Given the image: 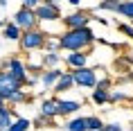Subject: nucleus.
I'll return each mask as SVG.
<instances>
[{"label": "nucleus", "mask_w": 133, "mask_h": 131, "mask_svg": "<svg viewBox=\"0 0 133 131\" xmlns=\"http://www.w3.org/2000/svg\"><path fill=\"white\" fill-rule=\"evenodd\" d=\"M95 41V34H92L88 27L81 29H68L59 36V48L61 50H70V52H84L90 43Z\"/></svg>", "instance_id": "1"}, {"label": "nucleus", "mask_w": 133, "mask_h": 131, "mask_svg": "<svg viewBox=\"0 0 133 131\" xmlns=\"http://www.w3.org/2000/svg\"><path fill=\"white\" fill-rule=\"evenodd\" d=\"M45 39H48V34L41 32V29L23 32V34H21V48L25 50V52H29V50H38V48L45 45Z\"/></svg>", "instance_id": "2"}, {"label": "nucleus", "mask_w": 133, "mask_h": 131, "mask_svg": "<svg viewBox=\"0 0 133 131\" xmlns=\"http://www.w3.org/2000/svg\"><path fill=\"white\" fill-rule=\"evenodd\" d=\"M34 16L36 21H59L61 18V9H59V5L56 2H52V0H45L43 5H38V7L34 9Z\"/></svg>", "instance_id": "3"}, {"label": "nucleus", "mask_w": 133, "mask_h": 131, "mask_svg": "<svg viewBox=\"0 0 133 131\" xmlns=\"http://www.w3.org/2000/svg\"><path fill=\"white\" fill-rule=\"evenodd\" d=\"M16 25V27L21 29V32H32V29H36V16H34V11H29V9H18L14 14V21H11Z\"/></svg>", "instance_id": "4"}, {"label": "nucleus", "mask_w": 133, "mask_h": 131, "mask_svg": "<svg viewBox=\"0 0 133 131\" xmlns=\"http://www.w3.org/2000/svg\"><path fill=\"white\" fill-rule=\"evenodd\" d=\"M72 82L77 86H84V88H95L97 84V75L92 68H79V70H72Z\"/></svg>", "instance_id": "5"}, {"label": "nucleus", "mask_w": 133, "mask_h": 131, "mask_svg": "<svg viewBox=\"0 0 133 131\" xmlns=\"http://www.w3.org/2000/svg\"><path fill=\"white\" fill-rule=\"evenodd\" d=\"M21 88H23V84H21V82H16L14 77L7 72V70H0V95L5 97V102H7V97H9V95L18 93Z\"/></svg>", "instance_id": "6"}, {"label": "nucleus", "mask_w": 133, "mask_h": 131, "mask_svg": "<svg viewBox=\"0 0 133 131\" xmlns=\"http://www.w3.org/2000/svg\"><path fill=\"white\" fill-rule=\"evenodd\" d=\"M7 72L14 77L16 82H21L23 86L27 84V68L23 66L21 59H9V61H7Z\"/></svg>", "instance_id": "7"}, {"label": "nucleus", "mask_w": 133, "mask_h": 131, "mask_svg": "<svg viewBox=\"0 0 133 131\" xmlns=\"http://www.w3.org/2000/svg\"><path fill=\"white\" fill-rule=\"evenodd\" d=\"M63 23H65V27H68V29H81V27H88L90 16L86 14V11H75V14L65 16Z\"/></svg>", "instance_id": "8"}, {"label": "nucleus", "mask_w": 133, "mask_h": 131, "mask_svg": "<svg viewBox=\"0 0 133 131\" xmlns=\"http://www.w3.org/2000/svg\"><path fill=\"white\" fill-rule=\"evenodd\" d=\"M56 115H59V99H56V97L45 99V102L41 104V117L52 120V117H56Z\"/></svg>", "instance_id": "9"}, {"label": "nucleus", "mask_w": 133, "mask_h": 131, "mask_svg": "<svg viewBox=\"0 0 133 131\" xmlns=\"http://www.w3.org/2000/svg\"><path fill=\"white\" fill-rule=\"evenodd\" d=\"M86 61H88V54H84V52H70V54L65 57V63H68L72 70L86 68Z\"/></svg>", "instance_id": "10"}, {"label": "nucleus", "mask_w": 133, "mask_h": 131, "mask_svg": "<svg viewBox=\"0 0 133 131\" xmlns=\"http://www.w3.org/2000/svg\"><path fill=\"white\" fill-rule=\"evenodd\" d=\"M81 109L79 102H72V99H59V115H72Z\"/></svg>", "instance_id": "11"}, {"label": "nucleus", "mask_w": 133, "mask_h": 131, "mask_svg": "<svg viewBox=\"0 0 133 131\" xmlns=\"http://www.w3.org/2000/svg\"><path fill=\"white\" fill-rule=\"evenodd\" d=\"M72 86H75L72 75H70V72H61V77H59L56 84H54V90H56V93H63V90H70Z\"/></svg>", "instance_id": "12"}, {"label": "nucleus", "mask_w": 133, "mask_h": 131, "mask_svg": "<svg viewBox=\"0 0 133 131\" xmlns=\"http://www.w3.org/2000/svg\"><path fill=\"white\" fill-rule=\"evenodd\" d=\"M21 29L16 27L14 23H5V29H2V36L7 39V41H21Z\"/></svg>", "instance_id": "13"}, {"label": "nucleus", "mask_w": 133, "mask_h": 131, "mask_svg": "<svg viewBox=\"0 0 133 131\" xmlns=\"http://www.w3.org/2000/svg\"><path fill=\"white\" fill-rule=\"evenodd\" d=\"M59 77H61V70H59V68H50L48 72H43V75H41V82L45 84V86H54Z\"/></svg>", "instance_id": "14"}, {"label": "nucleus", "mask_w": 133, "mask_h": 131, "mask_svg": "<svg viewBox=\"0 0 133 131\" xmlns=\"http://www.w3.org/2000/svg\"><path fill=\"white\" fill-rule=\"evenodd\" d=\"M11 127V111L7 106H0V131H7Z\"/></svg>", "instance_id": "15"}, {"label": "nucleus", "mask_w": 133, "mask_h": 131, "mask_svg": "<svg viewBox=\"0 0 133 131\" xmlns=\"http://www.w3.org/2000/svg\"><path fill=\"white\" fill-rule=\"evenodd\" d=\"M84 120H86V131H99L104 127V122H102L99 117H95V115H88V117H84Z\"/></svg>", "instance_id": "16"}, {"label": "nucleus", "mask_w": 133, "mask_h": 131, "mask_svg": "<svg viewBox=\"0 0 133 131\" xmlns=\"http://www.w3.org/2000/svg\"><path fill=\"white\" fill-rule=\"evenodd\" d=\"M117 14L126 16V18H131L133 21V0H129V2H119L117 5Z\"/></svg>", "instance_id": "17"}, {"label": "nucleus", "mask_w": 133, "mask_h": 131, "mask_svg": "<svg viewBox=\"0 0 133 131\" xmlns=\"http://www.w3.org/2000/svg\"><path fill=\"white\" fill-rule=\"evenodd\" d=\"M27 129H29V120L27 117H18V120L11 122V127L7 131H27Z\"/></svg>", "instance_id": "18"}, {"label": "nucleus", "mask_w": 133, "mask_h": 131, "mask_svg": "<svg viewBox=\"0 0 133 131\" xmlns=\"http://www.w3.org/2000/svg\"><path fill=\"white\" fill-rule=\"evenodd\" d=\"M65 127H68V131H86V120L84 117H75V120H70Z\"/></svg>", "instance_id": "19"}, {"label": "nucleus", "mask_w": 133, "mask_h": 131, "mask_svg": "<svg viewBox=\"0 0 133 131\" xmlns=\"http://www.w3.org/2000/svg\"><path fill=\"white\" fill-rule=\"evenodd\" d=\"M92 102H95V104L108 102V93H106V90H92Z\"/></svg>", "instance_id": "20"}, {"label": "nucleus", "mask_w": 133, "mask_h": 131, "mask_svg": "<svg viewBox=\"0 0 133 131\" xmlns=\"http://www.w3.org/2000/svg\"><path fill=\"white\" fill-rule=\"evenodd\" d=\"M43 61H45V66H56V63L61 61V57L56 54V52H48V54L43 57Z\"/></svg>", "instance_id": "21"}, {"label": "nucleus", "mask_w": 133, "mask_h": 131, "mask_svg": "<svg viewBox=\"0 0 133 131\" xmlns=\"http://www.w3.org/2000/svg\"><path fill=\"white\" fill-rule=\"evenodd\" d=\"M25 99H27V97H25V93H23V90H18V93H14V95H9L7 97V102H25Z\"/></svg>", "instance_id": "22"}, {"label": "nucleus", "mask_w": 133, "mask_h": 131, "mask_svg": "<svg viewBox=\"0 0 133 131\" xmlns=\"http://www.w3.org/2000/svg\"><path fill=\"white\" fill-rule=\"evenodd\" d=\"M108 86H111V79H102V82L95 84V90H106L108 93Z\"/></svg>", "instance_id": "23"}, {"label": "nucleus", "mask_w": 133, "mask_h": 131, "mask_svg": "<svg viewBox=\"0 0 133 131\" xmlns=\"http://www.w3.org/2000/svg\"><path fill=\"white\" fill-rule=\"evenodd\" d=\"M99 131H122V124H115V122L113 124H104Z\"/></svg>", "instance_id": "24"}, {"label": "nucleus", "mask_w": 133, "mask_h": 131, "mask_svg": "<svg viewBox=\"0 0 133 131\" xmlns=\"http://www.w3.org/2000/svg\"><path fill=\"white\" fill-rule=\"evenodd\" d=\"M117 5H119V2H102L99 9H113V11H117Z\"/></svg>", "instance_id": "25"}, {"label": "nucleus", "mask_w": 133, "mask_h": 131, "mask_svg": "<svg viewBox=\"0 0 133 131\" xmlns=\"http://www.w3.org/2000/svg\"><path fill=\"white\" fill-rule=\"evenodd\" d=\"M119 32H124V34H129L133 39V27H129V25H119Z\"/></svg>", "instance_id": "26"}, {"label": "nucleus", "mask_w": 133, "mask_h": 131, "mask_svg": "<svg viewBox=\"0 0 133 131\" xmlns=\"http://www.w3.org/2000/svg\"><path fill=\"white\" fill-rule=\"evenodd\" d=\"M0 106H5V97L0 95Z\"/></svg>", "instance_id": "27"}, {"label": "nucleus", "mask_w": 133, "mask_h": 131, "mask_svg": "<svg viewBox=\"0 0 133 131\" xmlns=\"http://www.w3.org/2000/svg\"><path fill=\"white\" fill-rule=\"evenodd\" d=\"M129 79H133V72H131V75H129Z\"/></svg>", "instance_id": "28"}]
</instances>
